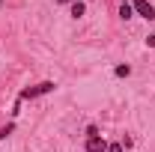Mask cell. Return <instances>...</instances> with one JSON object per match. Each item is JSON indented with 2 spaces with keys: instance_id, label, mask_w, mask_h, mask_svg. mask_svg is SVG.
<instances>
[{
  "instance_id": "obj_4",
  "label": "cell",
  "mask_w": 155,
  "mask_h": 152,
  "mask_svg": "<svg viewBox=\"0 0 155 152\" xmlns=\"http://www.w3.org/2000/svg\"><path fill=\"white\" fill-rule=\"evenodd\" d=\"M131 15H134V9H131V3H122V6H119V18H131Z\"/></svg>"
},
{
  "instance_id": "obj_9",
  "label": "cell",
  "mask_w": 155,
  "mask_h": 152,
  "mask_svg": "<svg viewBox=\"0 0 155 152\" xmlns=\"http://www.w3.org/2000/svg\"><path fill=\"white\" fill-rule=\"evenodd\" d=\"M146 45H149V48H155V36H146Z\"/></svg>"
},
{
  "instance_id": "obj_5",
  "label": "cell",
  "mask_w": 155,
  "mask_h": 152,
  "mask_svg": "<svg viewBox=\"0 0 155 152\" xmlns=\"http://www.w3.org/2000/svg\"><path fill=\"white\" fill-rule=\"evenodd\" d=\"M84 12H87V6H84L81 0H78V3H72V18H81Z\"/></svg>"
},
{
  "instance_id": "obj_10",
  "label": "cell",
  "mask_w": 155,
  "mask_h": 152,
  "mask_svg": "<svg viewBox=\"0 0 155 152\" xmlns=\"http://www.w3.org/2000/svg\"><path fill=\"white\" fill-rule=\"evenodd\" d=\"M60 3H78V0H60Z\"/></svg>"
},
{
  "instance_id": "obj_11",
  "label": "cell",
  "mask_w": 155,
  "mask_h": 152,
  "mask_svg": "<svg viewBox=\"0 0 155 152\" xmlns=\"http://www.w3.org/2000/svg\"><path fill=\"white\" fill-rule=\"evenodd\" d=\"M122 3H128V0H122Z\"/></svg>"
},
{
  "instance_id": "obj_2",
  "label": "cell",
  "mask_w": 155,
  "mask_h": 152,
  "mask_svg": "<svg viewBox=\"0 0 155 152\" xmlns=\"http://www.w3.org/2000/svg\"><path fill=\"white\" fill-rule=\"evenodd\" d=\"M131 9H134V15H140V18H146V21L155 18V9H152L149 0H131Z\"/></svg>"
},
{
  "instance_id": "obj_8",
  "label": "cell",
  "mask_w": 155,
  "mask_h": 152,
  "mask_svg": "<svg viewBox=\"0 0 155 152\" xmlns=\"http://www.w3.org/2000/svg\"><path fill=\"white\" fill-rule=\"evenodd\" d=\"M122 149H125L122 143H110V146H107V152H122Z\"/></svg>"
},
{
  "instance_id": "obj_6",
  "label": "cell",
  "mask_w": 155,
  "mask_h": 152,
  "mask_svg": "<svg viewBox=\"0 0 155 152\" xmlns=\"http://www.w3.org/2000/svg\"><path fill=\"white\" fill-rule=\"evenodd\" d=\"M128 75H131L128 66H116V78H128Z\"/></svg>"
},
{
  "instance_id": "obj_3",
  "label": "cell",
  "mask_w": 155,
  "mask_h": 152,
  "mask_svg": "<svg viewBox=\"0 0 155 152\" xmlns=\"http://www.w3.org/2000/svg\"><path fill=\"white\" fill-rule=\"evenodd\" d=\"M87 152H107V140L98 134V137H87V146H84Z\"/></svg>"
},
{
  "instance_id": "obj_12",
  "label": "cell",
  "mask_w": 155,
  "mask_h": 152,
  "mask_svg": "<svg viewBox=\"0 0 155 152\" xmlns=\"http://www.w3.org/2000/svg\"><path fill=\"white\" fill-rule=\"evenodd\" d=\"M0 6H3V0H0Z\"/></svg>"
},
{
  "instance_id": "obj_7",
  "label": "cell",
  "mask_w": 155,
  "mask_h": 152,
  "mask_svg": "<svg viewBox=\"0 0 155 152\" xmlns=\"http://www.w3.org/2000/svg\"><path fill=\"white\" fill-rule=\"evenodd\" d=\"M9 134H12V125H3V128H0V140H6Z\"/></svg>"
},
{
  "instance_id": "obj_1",
  "label": "cell",
  "mask_w": 155,
  "mask_h": 152,
  "mask_svg": "<svg viewBox=\"0 0 155 152\" xmlns=\"http://www.w3.org/2000/svg\"><path fill=\"white\" fill-rule=\"evenodd\" d=\"M48 93H54V81H42V84H36V87H27V90H21V101L24 98H36V95H48Z\"/></svg>"
}]
</instances>
